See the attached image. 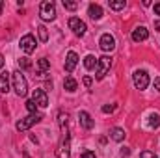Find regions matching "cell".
Wrapping results in <instances>:
<instances>
[{
	"label": "cell",
	"instance_id": "6da1fadb",
	"mask_svg": "<svg viewBox=\"0 0 160 158\" xmlns=\"http://www.w3.org/2000/svg\"><path fill=\"white\" fill-rule=\"evenodd\" d=\"M56 156L71 158V134H69V128L62 130V140H60V145L56 149Z\"/></svg>",
	"mask_w": 160,
	"mask_h": 158
},
{
	"label": "cell",
	"instance_id": "7a4b0ae2",
	"mask_svg": "<svg viewBox=\"0 0 160 158\" xmlns=\"http://www.w3.org/2000/svg\"><path fill=\"white\" fill-rule=\"evenodd\" d=\"M11 82H13V89L19 97H26L28 93V82L24 78V75L17 69L15 73H11Z\"/></svg>",
	"mask_w": 160,
	"mask_h": 158
},
{
	"label": "cell",
	"instance_id": "3957f363",
	"mask_svg": "<svg viewBox=\"0 0 160 158\" xmlns=\"http://www.w3.org/2000/svg\"><path fill=\"white\" fill-rule=\"evenodd\" d=\"M41 119H43V114H30V116L22 117L21 121H17L15 128H17L19 132H24V130H28L30 126H34V125L41 123Z\"/></svg>",
	"mask_w": 160,
	"mask_h": 158
},
{
	"label": "cell",
	"instance_id": "277c9868",
	"mask_svg": "<svg viewBox=\"0 0 160 158\" xmlns=\"http://www.w3.org/2000/svg\"><path fill=\"white\" fill-rule=\"evenodd\" d=\"M110 67H112V58L110 56H101L99 58V63H97V69H95V78L97 80H102L106 77V73L110 71Z\"/></svg>",
	"mask_w": 160,
	"mask_h": 158
},
{
	"label": "cell",
	"instance_id": "5b68a950",
	"mask_svg": "<svg viewBox=\"0 0 160 158\" xmlns=\"http://www.w3.org/2000/svg\"><path fill=\"white\" fill-rule=\"evenodd\" d=\"M39 15L43 21H54L56 19V6H54V2H50V0L41 2Z\"/></svg>",
	"mask_w": 160,
	"mask_h": 158
},
{
	"label": "cell",
	"instance_id": "8992f818",
	"mask_svg": "<svg viewBox=\"0 0 160 158\" xmlns=\"http://www.w3.org/2000/svg\"><path fill=\"white\" fill-rule=\"evenodd\" d=\"M132 82H134L136 89H140V91L147 89V86H149V75H147V71H136L132 75Z\"/></svg>",
	"mask_w": 160,
	"mask_h": 158
},
{
	"label": "cell",
	"instance_id": "52a82bcc",
	"mask_svg": "<svg viewBox=\"0 0 160 158\" xmlns=\"http://www.w3.org/2000/svg\"><path fill=\"white\" fill-rule=\"evenodd\" d=\"M19 47H21V50L24 52V54H32L34 50H36V37L32 36V34H26V36H22L21 41H19Z\"/></svg>",
	"mask_w": 160,
	"mask_h": 158
},
{
	"label": "cell",
	"instance_id": "ba28073f",
	"mask_svg": "<svg viewBox=\"0 0 160 158\" xmlns=\"http://www.w3.org/2000/svg\"><path fill=\"white\" fill-rule=\"evenodd\" d=\"M69 28H71L73 34L78 36V37H82V36L86 34V30H88L86 22H84L82 19H78V17H71V19H69Z\"/></svg>",
	"mask_w": 160,
	"mask_h": 158
},
{
	"label": "cell",
	"instance_id": "9c48e42d",
	"mask_svg": "<svg viewBox=\"0 0 160 158\" xmlns=\"http://www.w3.org/2000/svg\"><path fill=\"white\" fill-rule=\"evenodd\" d=\"M99 47L104 50V52H112L116 48V39L112 34H102L101 39H99Z\"/></svg>",
	"mask_w": 160,
	"mask_h": 158
},
{
	"label": "cell",
	"instance_id": "30bf717a",
	"mask_svg": "<svg viewBox=\"0 0 160 158\" xmlns=\"http://www.w3.org/2000/svg\"><path fill=\"white\" fill-rule=\"evenodd\" d=\"M32 101L39 106V108H47L48 106V97H47V93L43 91V89H34V93H32Z\"/></svg>",
	"mask_w": 160,
	"mask_h": 158
},
{
	"label": "cell",
	"instance_id": "8fae6325",
	"mask_svg": "<svg viewBox=\"0 0 160 158\" xmlns=\"http://www.w3.org/2000/svg\"><path fill=\"white\" fill-rule=\"evenodd\" d=\"M77 63H78V54L73 52V50H69L67 56H65V71L67 73H73L75 67H77Z\"/></svg>",
	"mask_w": 160,
	"mask_h": 158
},
{
	"label": "cell",
	"instance_id": "7c38bea8",
	"mask_svg": "<svg viewBox=\"0 0 160 158\" xmlns=\"http://www.w3.org/2000/svg\"><path fill=\"white\" fill-rule=\"evenodd\" d=\"M147 37H149V30H147L145 26H136V28L132 30V41L140 43V41H145Z\"/></svg>",
	"mask_w": 160,
	"mask_h": 158
},
{
	"label": "cell",
	"instance_id": "4fadbf2b",
	"mask_svg": "<svg viewBox=\"0 0 160 158\" xmlns=\"http://www.w3.org/2000/svg\"><path fill=\"white\" fill-rule=\"evenodd\" d=\"M78 121H80V126L86 128V130H91L93 125H95V121L91 119V116H89L88 112H80L78 114Z\"/></svg>",
	"mask_w": 160,
	"mask_h": 158
},
{
	"label": "cell",
	"instance_id": "5bb4252c",
	"mask_svg": "<svg viewBox=\"0 0 160 158\" xmlns=\"http://www.w3.org/2000/svg\"><path fill=\"white\" fill-rule=\"evenodd\" d=\"M88 15H89L93 21H99V19H102V7H101L99 4H89V6H88Z\"/></svg>",
	"mask_w": 160,
	"mask_h": 158
},
{
	"label": "cell",
	"instance_id": "9a60e30c",
	"mask_svg": "<svg viewBox=\"0 0 160 158\" xmlns=\"http://www.w3.org/2000/svg\"><path fill=\"white\" fill-rule=\"evenodd\" d=\"M97 63H99V58H95L93 54H88V56L84 58V67H86L88 71L97 69Z\"/></svg>",
	"mask_w": 160,
	"mask_h": 158
},
{
	"label": "cell",
	"instance_id": "2e32d148",
	"mask_svg": "<svg viewBox=\"0 0 160 158\" xmlns=\"http://www.w3.org/2000/svg\"><path fill=\"white\" fill-rule=\"evenodd\" d=\"M77 87H78V82L73 78V77H67V78L63 80V89L65 91L73 93V91H77Z\"/></svg>",
	"mask_w": 160,
	"mask_h": 158
},
{
	"label": "cell",
	"instance_id": "e0dca14e",
	"mask_svg": "<svg viewBox=\"0 0 160 158\" xmlns=\"http://www.w3.org/2000/svg\"><path fill=\"white\" fill-rule=\"evenodd\" d=\"M110 138H112L114 141H118V143H119V141L125 140V130L119 128V126H114V128L110 130Z\"/></svg>",
	"mask_w": 160,
	"mask_h": 158
},
{
	"label": "cell",
	"instance_id": "ac0fdd59",
	"mask_svg": "<svg viewBox=\"0 0 160 158\" xmlns=\"http://www.w3.org/2000/svg\"><path fill=\"white\" fill-rule=\"evenodd\" d=\"M9 73H2L0 75V91L2 93H8L9 91Z\"/></svg>",
	"mask_w": 160,
	"mask_h": 158
},
{
	"label": "cell",
	"instance_id": "d6986e66",
	"mask_svg": "<svg viewBox=\"0 0 160 158\" xmlns=\"http://www.w3.org/2000/svg\"><path fill=\"white\" fill-rule=\"evenodd\" d=\"M149 126L151 128H160V114H157V112H153V114H149Z\"/></svg>",
	"mask_w": 160,
	"mask_h": 158
},
{
	"label": "cell",
	"instance_id": "ffe728a7",
	"mask_svg": "<svg viewBox=\"0 0 160 158\" xmlns=\"http://www.w3.org/2000/svg\"><path fill=\"white\" fill-rule=\"evenodd\" d=\"M38 67H39V73H41V75H45V73L50 69V62H48L47 58H39V60H38Z\"/></svg>",
	"mask_w": 160,
	"mask_h": 158
},
{
	"label": "cell",
	"instance_id": "44dd1931",
	"mask_svg": "<svg viewBox=\"0 0 160 158\" xmlns=\"http://www.w3.org/2000/svg\"><path fill=\"white\" fill-rule=\"evenodd\" d=\"M21 69H32V62H30L26 56L19 60V71H21Z\"/></svg>",
	"mask_w": 160,
	"mask_h": 158
},
{
	"label": "cell",
	"instance_id": "7402d4cb",
	"mask_svg": "<svg viewBox=\"0 0 160 158\" xmlns=\"http://www.w3.org/2000/svg\"><path fill=\"white\" fill-rule=\"evenodd\" d=\"M125 6H127V2H125V0H112V2H110V7H112V9H116V11H118V9H123Z\"/></svg>",
	"mask_w": 160,
	"mask_h": 158
},
{
	"label": "cell",
	"instance_id": "603a6c76",
	"mask_svg": "<svg viewBox=\"0 0 160 158\" xmlns=\"http://www.w3.org/2000/svg\"><path fill=\"white\" fill-rule=\"evenodd\" d=\"M38 34H39V39L45 43V41H48V30L45 28V26H38Z\"/></svg>",
	"mask_w": 160,
	"mask_h": 158
},
{
	"label": "cell",
	"instance_id": "cb8c5ba5",
	"mask_svg": "<svg viewBox=\"0 0 160 158\" xmlns=\"http://www.w3.org/2000/svg\"><path fill=\"white\" fill-rule=\"evenodd\" d=\"M26 110H28L30 114H38V104L30 99V101H26Z\"/></svg>",
	"mask_w": 160,
	"mask_h": 158
},
{
	"label": "cell",
	"instance_id": "d4e9b609",
	"mask_svg": "<svg viewBox=\"0 0 160 158\" xmlns=\"http://www.w3.org/2000/svg\"><path fill=\"white\" fill-rule=\"evenodd\" d=\"M63 7H65V9H69V11H75V9L78 7V4H77V2H69V0H63Z\"/></svg>",
	"mask_w": 160,
	"mask_h": 158
},
{
	"label": "cell",
	"instance_id": "484cf974",
	"mask_svg": "<svg viewBox=\"0 0 160 158\" xmlns=\"http://www.w3.org/2000/svg\"><path fill=\"white\" fill-rule=\"evenodd\" d=\"M114 110H116V104H104V106H102V112H104V114H112Z\"/></svg>",
	"mask_w": 160,
	"mask_h": 158
},
{
	"label": "cell",
	"instance_id": "4316f807",
	"mask_svg": "<svg viewBox=\"0 0 160 158\" xmlns=\"http://www.w3.org/2000/svg\"><path fill=\"white\" fill-rule=\"evenodd\" d=\"M140 158H157V155H155L153 151H142Z\"/></svg>",
	"mask_w": 160,
	"mask_h": 158
},
{
	"label": "cell",
	"instance_id": "83f0119b",
	"mask_svg": "<svg viewBox=\"0 0 160 158\" xmlns=\"http://www.w3.org/2000/svg\"><path fill=\"white\" fill-rule=\"evenodd\" d=\"M80 158H97V156H95L93 151H84V153L80 155Z\"/></svg>",
	"mask_w": 160,
	"mask_h": 158
},
{
	"label": "cell",
	"instance_id": "f1b7e54d",
	"mask_svg": "<svg viewBox=\"0 0 160 158\" xmlns=\"http://www.w3.org/2000/svg\"><path fill=\"white\" fill-rule=\"evenodd\" d=\"M127 156H130V149L128 147H123L121 149V158H127Z\"/></svg>",
	"mask_w": 160,
	"mask_h": 158
},
{
	"label": "cell",
	"instance_id": "f546056e",
	"mask_svg": "<svg viewBox=\"0 0 160 158\" xmlns=\"http://www.w3.org/2000/svg\"><path fill=\"white\" fill-rule=\"evenodd\" d=\"M91 84H93V78L91 77H84V86L86 87H91Z\"/></svg>",
	"mask_w": 160,
	"mask_h": 158
},
{
	"label": "cell",
	"instance_id": "4dcf8cb0",
	"mask_svg": "<svg viewBox=\"0 0 160 158\" xmlns=\"http://www.w3.org/2000/svg\"><path fill=\"white\" fill-rule=\"evenodd\" d=\"M155 89H158V91H160V77L155 78Z\"/></svg>",
	"mask_w": 160,
	"mask_h": 158
},
{
	"label": "cell",
	"instance_id": "1f68e13d",
	"mask_svg": "<svg viewBox=\"0 0 160 158\" xmlns=\"http://www.w3.org/2000/svg\"><path fill=\"white\" fill-rule=\"evenodd\" d=\"M153 9H155V15H160V2H158V4H155V7H153Z\"/></svg>",
	"mask_w": 160,
	"mask_h": 158
},
{
	"label": "cell",
	"instance_id": "d6a6232c",
	"mask_svg": "<svg viewBox=\"0 0 160 158\" xmlns=\"http://www.w3.org/2000/svg\"><path fill=\"white\" fill-rule=\"evenodd\" d=\"M155 30L160 32V21H155Z\"/></svg>",
	"mask_w": 160,
	"mask_h": 158
},
{
	"label": "cell",
	"instance_id": "836d02e7",
	"mask_svg": "<svg viewBox=\"0 0 160 158\" xmlns=\"http://www.w3.org/2000/svg\"><path fill=\"white\" fill-rule=\"evenodd\" d=\"M4 63H6V60H4V56H2V54H0V69H2V67H4Z\"/></svg>",
	"mask_w": 160,
	"mask_h": 158
},
{
	"label": "cell",
	"instance_id": "e575fe53",
	"mask_svg": "<svg viewBox=\"0 0 160 158\" xmlns=\"http://www.w3.org/2000/svg\"><path fill=\"white\" fill-rule=\"evenodd\" d=\"M2 7H4V2H0V9H2Z\"/></svg>",
	"mask_w": 160,
	"mask_h": 158
}]
</instances>
